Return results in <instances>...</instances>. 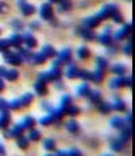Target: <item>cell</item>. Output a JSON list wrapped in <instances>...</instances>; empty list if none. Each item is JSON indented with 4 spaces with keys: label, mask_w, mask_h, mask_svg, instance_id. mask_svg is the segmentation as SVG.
<instances>
[{
    "label": "cell",
    "mask_w": 135,
    "mask_h": 156,
    "mask_svg": "<svg viewBox=\"0 0 135 156\" xmlns=\"http://www.w3.org/2000/svg\"><path fill=\"white\" fill-rule=\"evenodd\" d=\"M79 31V34L81 35V37H84L85 40H93L95 38V34H93V31H91V29L89 27H81L77 30Z\"/></svg>",
    "instance_id": "cell-19"
},
{
    "label": "cell",
    "mask_w": 135,
    "mask_h": 156,
    "mask_svg": "<svg viewBox=\"0 0 135 156\" xmlns=\"http://www.w3.org/2000/svg\"><path fill=\"white\" fill-rule=\"evenodd\" d=\"M8 48H10V42H8V40H0V50H2V52L8 50Z\"/></svg>",
    "instance_id": "cell-45"
},
{
    "label": "cell",
    "mask_w": 135,
    "mask_h": 156,
    "mask_svg": "<svg viewBox=\"0 0 135 156\" xmlns=\"http://www.w3.org/2000/svg\"><path fill=\"white\" fill-rule=\"evenodd\" d=\"M10 122H11L10 113H8L7 110H5V112H2V114H0V129H3V130H7Z\"/></svg>",
    "instance_id": "cell-7"
},
{
    "label": "cell",
    "mask_w": 135,
    "mask_h": 156,
    "mask_svg": "<svg viewBox=\"0 0 135 156\" xmlns=\"http://www.w3.org/2000/svg\"><path fill=\"white\" fill-rule=\"evenodd\" d=\"M39 122H41V125H43V126H46V125H50L53 122V117L50 115V114H47V115L42 117Z\"/></svg>",
    "instance_id": "cell-44"
},
{
    "label": "cell",
    "mask_w": 135,
    "mask_h": 156,
    "mask_svg": "<svg viewBox=\"0 0 135 156\" xmlns=\"http://www.w3.org/2000/svg\"><path fill=\"white\" fill-rule=\"evenodd\" d=\"M115 12H118V7L115 4H110V5H106L103 10H100V12L97 15L101 18V19H107V18H111Z\"/></svg>",
    "instance_id": "cell-4"
},
{
    "label": "cell",
    "mask_w": 135,
    "mask_h": 156,
    "mask_svg": "<svg viewBox=\"0 0 135 156\" xmlns=\"http://www.w3.org/2000/svg\"><path fill=\"white\" fill-rule=\"evenodd\" d=\"M5 72H7V69H5L4 67H2V65H0V77L5 76Z\"/></svg>",
    "instance_id": "cell-56"
},
{
    "label": "cell",
    "mask_w": 135,
    "mask_h": 156,
    "mask_svg": "<svg viewBox=\"0 0 135 156\" xmlns=\"http://www.w3.org/2000/svg\"><path fill=\"white\" fill-rule=\"evenodd\" d=\"M11 26H12L14 29H16V30L22 29V23H20V20H18V19H14L12 22H11Z\"/></svg>",
    "instance_id": "cell-49"
},
{
    "label": "cell",
    "mask_w": 135,
    "mask_h": 156,
    "mask_svg": "<svg viewBox=\"0 0 135 156\" xmlns=\"http://www.w3.org/2000/svg\"><path fill=\"white\" fill-rule=\"evenodd\" d=\"M110 124H111V126L115 129H122L126 126V121L123 118H120V117H112Z\"/></svg>",
    "instance_id": "cell-14"
},
{
    "label": "cell",
    "mask_w": 135,
    "mask_h": 156,
    "mask_svg": "<svg viewBox=\"0 0 135 156\" xmlns=\"http://www.w3.org/2000/svg\"><path fill=\"white\" fill-rule=\"evenodd\" d=\"M50 2H52V3H59L61 0H50Z\"/></svg>",
    "instance_id": "cell-60"
},
{
    "label": "cell",
    "mask_w": 135,
    "mask_h": 156,
    "mask_svg": "<svg viewBox=\"0 0 135 156\" xmlns=\"http://www.w3.org/2000/svg\"><path fill=\"white\" fill-rule=\"evenodd\" d=\"M7 10H8V5L5 4V3L0 2V14H3V12H7Z\"/></svg>",
    "instance_id": "cell-51"
},
{
    "label": "cell",
    "mask_w": 135,
    "mask_h": 156,
    "mask_svg": "<svg viewBox=\"0 0 135 156\" xmlns=\"http://www.w3.org/2000/svg\"><path fill=\"white\" fill-rule=\"evenodd\" d=\"M66 129L69 133L72 134H79L80 133V125L77 121H74V119H69L66 122Z\"/></svg>",
    "instance_id": "cell-10"
},
{
    "label": "cell",
    "mask_w": 135,
    "mask_h": 156,
    "mask_svg": "<svg viewBox=\"0 0 135 156\" xmlns=\"http://www.w3.org/2000/svg\"><path fill=\"white\" fill-rule=\"evenodd\" d=\"M18 55L20 56V58L26 60V61H30V60H31V57H32V53L30 52L29 49H22V48L18 50Z\"/></svg>",
    "instance_id": "cell-28"
},
{
    "label": "cell",
    "mask_w": 135,
    "mask_h": 156,
    "mask_svg": "<svg viewBox=\"0 0 135 156\" xmlns=\"http://www.w3.org/2000/svg\"><path fill=\"white\" fill-rule=\"evenodd\" d=\"M104 156H112V155H104Z\"/></svg>",
    "instance_id": "cell-61"
},
{
    "label": "cell",
    "mask_w": 135,
    "mask_h": 156,
    "mask_svg": "<svg viewBox=\"0 0 135 156\" xmlns=\"http://www.w3.org/2000/svg\"><path fill=\"white\" fill-rule=\"evenodd\" d=\"M128 141L126 139H123V137H119V139H112L111 140V148L113 149V151L116 152H120L123 148H124V145L127 144Z\"/></svg>",
    "instance_id": "cell-5"
},
{
    "label": "cell",
    "mask_w": 135,
    "mask_h": 156,
    "mask_svg": "<svg viewBox=\"0 0 135 156\" xmlns=\"http://www.w3.org/2000/svg\"><path fill=\"white\" fill-rule=\"evenodd\" d=\"M0 33H2V30H0Z\"/></svg>",
    "instance_id": "cell-63"
},
{
    "label": "cell",
    "mask_w": 135,
    "mask_h": 156,
    "mask_svg": "<svg viewBox=\"0 0 135 156\" xmlns=\"http://www.w3.org/2000/svg\"><path fill=\"white\" fill-rule=\"evenodd\" d=\"M38 26H39L38 23H31V27H32V29H34V27H38Z\"/></svg>",
    "instance_id": "cell-59"
},
{
    "label": "cell",
    "mask_w": 135,
    "mask_h": 156,
    "mask_svg": "<svg viewBox=\"0 0 135 156\" xmlns=\"http://www.w3.org/2000/svg\"><path fill=\"white\" fill-rule=\"evenodd\" d=\"M41 139V133L38 130H34V129H31V132H30V136H29V140H32V141H38V140Z\"/></svg>",
    "instance_id": "cell-43"
},
{
    "label": "cell",
    "mask_w": 135,
    "mask_h": 156,
    "mask_svg": "<svg viewBox=\"0 0 135 156\" xmlns=\"http://www.w3.org/2000/svg\"><path fill=\"white\" fill-rule=\"evenodd\" d=\"M79 113H80V109L77 106H73V105H70L66 109V114H69L70 117H76Z\"/></svg>",
    "instance_id": "cell-39"
},
{
    "label": "cell",
    "mask_w": 135,
    "mask_h": 156,
    "mask_svg": "<svg viewBox=\"0 0 135 156\" xmlns=\"http://www.w3.org/2000/svg\"><path fill=\"white\" fill-rule=\"evenodd\" d=\"M58 58L62 61V64H68V62H70V60H72L70 49H62L61 52L58 53Z\"/></svg>",
    "instance_id": "cell-11"
},
{
    "label": "cell",
    "mask_w": 135,
    "mask_h": 156,
    "mask_svg": "<svg viewBox=\"0 0 135 156\" xmlns=\"http://www.w3.org/2000/svg\"><path fill=\"white\" fill-rule=\"evenodd\" d=\"M18 76H19V72H18L16 69H10V71L5 72V76L4 77L7 80H10V82H14V80L18 79Z\"/></svg>",
    "instance_id": "cell-34"
},
{
    "label": "cell",
    "mask_w": 135,
    "mask_h": 156,
    "mask_svg": "<svg viewBox=\"0 0 135 156\" xmlns=\"http://www.w3.org/2000/svg\"><path fill=\"white\" fill-rule=\"evenodd\" d=\"M42 109H45V110H47V112H49V113H52L53 107L50 106L49 103H45V102H43V103H42Z\"/></svg>",
    "instance_id": "cell-53"
},
{
    "label": "cell",
    "mask_w": 135,
    "mask_h": 156,
    "mask_svg": "<svg viewBox=\"0 0 135 156\" xmlns=\"http://www.w3.org/2000/svg\"><path fill=\"white\" fill-rule=\"evenodd\" d=\"M8 109H10V106H8V102L4 101L3 98H0V110H2V112H5V110H8Z\"/></svg>",
    "instance_id": "cell-46"
},
{
    "label": "cell",
    "mask_w": 135,
    "mask_h": 156,
    "mask_svg": "<svg viewBox=\"0 0 135 156\" xmlns=\"http://www.w3.org/2000/svg\"><path fill=\"white\" fill-rule=\"evenodd\" d=\"M72 8V3L68 2V0H61L59 2V10L61 11H68Z\"/></svg>",
    "instance_id": "cell-41"
},
{
    "label": "cell",
    "mask_w": 135,
    "mask_h": 156,
    "mask_svg": "<svg viewBox=\"0 0 135 156\" xmlns=\"http://www.w3.org/2000/svg\"><path fill=\"white\" fill-rule=\"evenodd\" d=\"M8 106H10V109H12V110H18L22 107V103H20V99H14V101L8 102Z\"/></svg>",
    "instance_id": "cell-42"
},
{
    "label": "cell",
    "mask_w": 135,
    "mask_h": 156,
    "mask_svg": "<svg viewBox=\"0 0 135 156\" xmlns=\"http://www.w3.org/2000/svg\"><path fill=\"white\" fill-rule=\"evenodd\" d=\"M126 121H127L128 124H133V122H134V115H133V113L128 114V115H127V119H126Z\"/></svg>",
    "instance_id": "cell-54"
},
{
    "label": "cell",
    "mask_w": 135,
    "mask_h": 156,
    "mask_svg": "<svg viewBox=\"0 0 135 156\" xmlns=\"http://www.w3.org/2000/svg\"><path fill=\"white\" fill-rule=\"evenodd\" d=\"M88 97H89V101L92 102V103H99V102L101 101V94L100 91H89L88 92Z\"/></svg>",
    "instance_id": "cell-26"
},
{
    "label": "cell",
    "mask_w": 135,
    "mask_h": 156,
    "mask_svg": "<svg viewBox=\"0 0 135 156\" xmlns=\"http://www.w3.org/2000/svg\"><path fill=\"white\" fill-rule=\"evenodd\" d=\"M122 130V134H120V137H123V139H126L128 141V140L131 139V136H133V126H127V128H122L120 129Z\"/></svg>",
    "instance_id": "cell-32"
},
{
    "label": "cell",
    "mask_w": 135,
    "mask_h": 156,
    "mask_svg": "<svg viewBox=\"0 0 135 156\" xmlns=\"http://www.w3.org/2000/svg\"><path fill=\"white\" fill-rule=\"evenodd\" d=\"M47 57L43 55L42 52L39 53H32V57H31V61L34 62V64H43L45 61H46Z\"/></svg>",
    "instance_id": "cell-21"
},
{
    "label": "cell",
    "mask_w": 135,
    "mask_h": 156,
    "mask_svg": "<svg viewBox=\"0 0 135 156\" xmlns=\"http://www.w3.org/2000/svg\"><path fill=\"white\" fill-rule=\"evenodd\" d=\"M45 156H52V155H45Z\"/></svg>",
    "instance_id": "cell-62"
},
{
    "label": "cell",
    "mask_w": 135,
    "mask_h": 156,
    "mask_svg": "<svg viewBox=\"0 0 135 156\" xmlns=\"http://www.w3.org/2000/svg\"><path fill=\"white\" fill-rule=\"evenodd\" d=\"M124 52H126V55H131L133 53V41H130L127 44V46L124 48Z\"/></svg>",
    "instance_id": "cell-50"
},
{
    "label": "cell",
    "mask_w": 135,
    "mask_h": 156,
    "mask_svg": "<svg viewBox=\"0 0 135 156\" xmlns=\"http://www.w3.org/2000/svg\"><path fill=\"white\" fill-rule=\"evenodd\" d=\"M43 148L46 149V151H54V148H56V143H54V140L46 139L43 141Z\"/></svg>",
    "instance_id": "cell-36"
},
{
    "label": "cell",
    "mask_w": 135,
    "mask_h": 156,
    "mask_svg": "<svg viewBox=\"0 0 135 156\" xmlns=\"http://www.w3.org/2000/svg\"><path fill=\"white\" fill-rule=\"evenodd\" d=\"M8 42H10V46L19 48L20 45H22V42H23V37L20 34H12L10 37V40H8Z\"/></svg>",
    "instance_id": "cell-15"
},
{
    "label": "cell",
    "mask_w": 135,
    "mask_h": 156,
    "mask_svg": "<svg viewBox=\"0 0 135 156\" xmlns=\"http://www.w3.org/2000/svg\"><path fill=\"white\" fill-rule=\"evenodd\" d=\"M61 67H56V65H53V68L50 71L47 72H42L39 75V79L43 80V82H56V80H58L59 77H61Z\"/></svg>",
    "instance_id": "cell-1"
},
{
    "label": "cell",
    "mask_w": 135,
    "mask_h": 156,
    "mask_svg": "<svg viewBox=\"0 0 135 156\" xmlns=\"http://www.w3.org/2000/svg\"><path fill=\"white\" fill-rule=\"evenodd\" d=\"M104 77V71L103 69H96L95 72H92V76H91V80L93 83H100Z\"/></svg>",
    "instance_id": "cell-24"
},
{
    "label": "cell",
    "mask_w": 135,
    "mask_h": 156,
    "mask_svg": "<svg viewBox=\"0 0 135 156\" xmlns=\"http://www.w3.org/2000/svg\"><path fill=\"white\" fill-rule=\"evenodd\" d=\"M110 87L113 90L120 88V87H126V77L124 76H118L110 82Z\"/></svg>",
    "instance_id": "cell-9"
},
{
    "label": "cell",
    "mask_w": 135,
    "mask_h": 156,
    "mask_svg": "<svg viewBox=\"0 0 135 156\" xmlns=\"http://www.w3.org/2000/svg\"><path fill=\"white\" fill-rule=\"evenodd\" d=\"M96 64H97V69H106L107 68V60L104 57H97L96 58Z\"/></svg>",
    "instance_id": "cell-38"
},
{
    "label": "cell",
    "mask_w": 135,
    "mask_h": 156,
    "mask_svg": "<svg viewBox=\"0 0 135 156\" xmlns=\"http://www.w3.org/2000/svg\"><path fill=\"white\" fill-rule=\"evenodd\" d=\"M3 90H4V82H3V80L0 79V92H2Z\"/></svg>",
    "instance_id": "cell-58"
},
{
    "label": "cell",
    "mask_w": 135,
    "mask_h": 156,
    "mask_svg": "<svg viewBox=\"0 0 135 156\" xmlns=\"http://www.w3.org/2000/svg\"><path fill=\"white\" fill-rule=\"evenodd\" d=\"M34 88H35V92H37L38 95H46L47 94L46 82H43V80H41V79H38L37 82H35Z\"/></svg>",
    "instance_id": "cell-8"
},
{
    "label": "cell",
    "mask_w": 135,
    "mask_h": 156,
    "mask_svg": "<svg viewBox=\"0 0 135 156\" xmlns=\"http://www.w3.org/2000/svg\"><path fill=\"white\" fill-rule=\"evenodd\" d=\"M16 144H18V147H19L20 149H27L29 148V141L30 140L29 139H26V137H23V136H19V137H16Z\"/></svg>",
    "instance_id": "cell-30"
},
{
    "label": "cell",
    "mask_w": 135,
    "mask_h": 156,
    "mask_svg": "<svg viewBox=\"0 0 135 156\" xmlns=\"http://www.w3.org/2000/svg\"><path fill=\"white\" fill-rule=\"evenodd\" d=\"M91 76H92V72L89 71H84V69H79V75H77V77H80V79L83 80H91Z\"/></svg>",
    "instance_id": "cell-37"
},
{
    "label": "cell",
    "mask_w": 135,
    "mask_h": 156,
    "mask_svg": "<svg viewBox=\"0 0 135 156\" xmlns=\"http://www.w3.org/2000/svg\"><path fill=\"white\" fill-rule=\"evenodd\" d=\"M99 40H100V42L103 44V45H112L113 42H112V37H111V34L108 33V30H106V31L103 33V34L99 37Z\"/></svg>",
    "instance_id": "cell-22"
},
{
    "label": "cell",
    "mask_w": 135,
    "mask_h": 156,
    "mask_svg": "<svg viewBox=\"0 0 135 156\" xmlns=\"http://www.w3.org/2000/svg\"><path fill=\"white\" fill-rule=\"evenodd\" d=\"M23 132H25V128H23L20 124H16V125H14V126L11 128L8 132H5L4 136L7 137V139H12V137H15V139H16V137L22 136Z\"/></svg>",
    "instance_id": "cell-3"
},
{
    "label": "cell",
    "mask_w": 135,
    "mask_h": 156,
    "mask_svg": "<svg viewBox=\"0 0 135 156\" xmlns=\"http://www.w3.org/2000/svg\"><path fill=\"white\" fill-rule=\"evenodd\" d=\"M112 109H115L116 112H124V110H126V102L122 101L120 98L116 97L115 102L112 103Z\"/></svg>",
    "instance_id": "cell-20"
},
{
    "label": "cell",
    "mask_w": 135,
    "mask_h": 156,
    "mask_svg": "<svg viewBox=\"0 0 135 156\" xmlns=\"http://www.w3.org/2000/svg\"><path fill=\"white\" fill-rule=\"evenodd\" d=\"M3 56H4V60L11 65H20L23 62V60L20 58V56L18 53L10 52V50H4L3 52Z\"/></svg>",
    "instance_id": "cell-2"
},
{
    "label": "cell",
    "mask_w": 135,
    "mask_h": 156,
    "mask_svg": "<svg viewBox=\"0 0 135 156\" xmlns=\"http://www.w3.org/2000/svg\"><path fill=\"white\" fill-rule=\"evenodd\" d=\"M66 156H83L80 149H70V151L66 154Z\"/></svg>",
    "instance_id": "cell-48"
},
{
    "label": "cell",
    "mask_w": 135,
    "mask_h": 156,
    "mask_svg": "<svg viewBox=\"0 0 135 156\" xmlns=\"http://www.w3.org/2000/svg\"><path fill=\"white\" fill-rule=\"evenodd\" d=\"M96 106H97V110L100 112L101 114H108L112 110V105L111 103H107V102H99V103H96Z\"/></svg>",
    "instance_id": "cell-17"
},
{
    "label": "cell",
    "mask_w": 135,
    "mask_h": 156,
    "mask_svg": "<svg viewBox=\"0 0 135 156\" xmlns=\"http://www.w3.org/2000/svg\"><path fill=\"white\" fill-rule=\"evenodd\" d=\"M20 8H22V14L25 15V16H29V15L34 14L35 12V7L31 4H27V3H25V4L20 5Z\"/></svg>",
    "instance_id": "cell-25"
},
{
    "label": "cell",
    "mask_w": 135,
    "mask_h": 156,
    "mask_svg": "<svg viewBox=\"0 0 135 156\" xmlns=\"http://www.w3.org/2000/svg\"><path fill=\"white\" fill-rule=\"evenodd\" d=\"M0 156H5V148L2 143H0Z\"/></svg>",
    "instance_id": "cell-55"
},
{
    "label": "cell",
    "mask_w": 135,
    "mask_h": 156,
    "mask_svg": "<svg viewBox=\"0 0 135 156\" xmlns=\"http://www.w3.org/2000/svg\"><path fill=\"white\" fill-rule=\"evenodd\" d=\"M20 125L25 128V130H26V129H32V128L35 126V118H32V117L27 115V117H25V118L22 119Z\"/></svg>",
    "instance_id": "cell-18"
},
{
    "label": "cell",
    "mask_w": 135,
    "mask_h": 156,
    "mask_svg": "<svg viewBox=\"0 0 135 156\" xmlns=\"http://www.w3.org/2000/svg\"><path fill=\"white\" fill-rule=\"evenodd\" d=\"M42 53H43L46 57H54L57 55L56 49H54L53 46H50V45H45L43 49H42Z\"/></svg>",
    "instance_id": "cell-29"
},
{
    "label": "cell",
    "mask_w": 135,
    "mask_h": 156,
    "mask_svg": "<svg viewBox=\"0 0 135 156\" xmlns=\"http://www.w3.org/2000/svg\"><path fill=\"white\" fill-rule=\"evenodd\" d=\"M41 16L46 20L53 18V8L49 3H45V4L41 5Z\"/></svg>",
    "instance_id": "cell-6"
},
{
    "label": "cell",
    "mask_w": 135,
    "mask_h": 156,
    "mask_svg": "<svg viewBox=\"0 0 135 156\" xmlns=\"http://www.w3.org/2000/svg\"><path fill=\"white\" fill-rule=\"evenodd\" d=\"M101 18L99 16V15H95V16H92V18H88V19L85 20V25H86V27H89V29H93L96 27V26H99L100 25V22H101Z\"/></svg>",
    "instance_id": "cell-13"
},
{
    "label": "cell",
    "mask_w": 135,
    "mask_h": 156,
    "mask_svg": "<svg viewBox=\"0 0 135 156\" xmlns=\"http://www.w3.org/2000/svg\"><path fill=\"white\" fill-rule=\"evenodd\" d=\"M111 71H112L115 75H118V76H123V75L126 73V67L122 65V64H118V65H115V67L111 68Z\"/></svg>",
    "instance_id": "cell-35"
},
{
    "label": "cell",
    "mask_w": 135,
    "mask_h": 156,
    "mask_svg": "<svg viewBox=\"0 0 135 156\" xmlns=\"http://www.w3.org/2000/svg\"><path fill=\"white\" fill-rule=\"evenodd\" d=\"M134 79L133 77H126V87H133Z\"/></svg>",
    "instance_id": "cell-52"
},
{
    "label": "cell",
    "mask_w": 135,
    "mask_h": 156,
    "mask_svg": "<svg viewBox=\"0 0 135 156\" xmlns=\"http://www.w3.org/2000/svg\"><path fill=\"white\" fill-rule=\"evenodd\" d=\"M111 18H112V19L115 20L116 23H123V16H122L120 14H119V11H118V12H115V14H113Z\"/></svg>",
    "instance_id": "cell-47"
},
{
    "label": "cell",
    "mask_w": 135,
    "mask_h": 156,
    "mask_svg": "<svg viewBox=\"0 0 135 156\" xmlns=\"http://www.w3.org/2000/svg\"><path fill=\"white\" fill-rule=\"evenodd\" d=\"M77 75H79V69L74 65H69L66 68V76L69 79H74V77H77Z\"/></svg>",
    "instance_id": "cell-33"
},
{
    "label": "cell",
    "mask_w": 135,
    "mask_h": 156,
    "mask_svg": "<svg viewBox=\"0 0 135 156\" xmlns=\"http://www.w3.org/2000/svg\"><path fill=\"white\" fill-rule=\"evenodd\" d=\"M72 105V98L69 97V95H64V97L61 98V103H59V106H62V107H68Z\"/></svg>",
    "instance_id": "cell-40"
},
{
    "label": "cell",
    "mask_w": 135,
    "mask_h": 156,
    "mask_svg": "<svg viewBox=\"0 0 135 156\" xmlns=\"http://www.w3.org/2000/svg\"><path fill=\"white\" fill-rule=\"evenodd\" d=\"M89 91H91V90H89V86L86 84V83H83V84H80L76 88V94L79 95V97H85V95H88Z\"/></svg>",
    "instance_id": "cell-23"
},
{
    "label": "cell",
    "mask_w": 135,
    "mask_h": 156,
    "mask_svg": "<svg viewBox=\"0 0 135 156\" xmlns=\"http://www.w3.org/2000/svg\"><path fill=\"white\" fill-rule=\"evenodd\" d=\"M131 30H133V26H131V25H126L124 27L120 29L118 33H116L115 38H116V40H123V38H126L128 34H130Z\"/></svg>",
    "instance_id": "cell-12"
},
{
    "label": "cell",
    "mask_w": 135,
    "mask_h": 156,
    "mask_svg": "<svg viewBox=\"0 0 135 156\" xmlns=\"http://www.w3.org/2000/svg\"><path fill=\"white\" fill-rule=\"evenodd\" d=\"M22 37H23V42H25L29 48H35L37 46V40L32 37L31 33H26V34L22 35Z\"/></svg>",
    "instance_id": "cell-16"
},
{
    "label": "cell",
    "mask_w": 135,
    "mask_h": 156,
    "mask_svg": "<svg viewBox=\"0 0 135 156\" xmlns=\"http://www.w3.org/2000/svg\"><path fill=\"white\" fill-rule=\"evenodd\" d=\"M32 99H34L32 94H30V92H27V94H25L22 98H20V103H22V107L29 106V105L32 102Z\"/></svg>",
    "instance_id": "cell-31"
},
{
    "label": "cell",
    "mask_w": 135,
    "mask_h": 156,
    "mask_svg": "<svg viewBox=\"0 0 135 156\" xmlns=\"http://www.w3.org/2000/svg\"><path fill=\"white\" fill-rule=\"evenodd\" d=\"M77 56H79V58H81V60H85L91 56V52H89L88 48L81 46V48H79V50H77Z\"/></svg>",
    "instance_id": "cell-27"
},
{
    "label": "cell",
    "mask_w": 135,
    "mask_h": 156,
    "mask_svg": "<svg viewBox=\"0 0 135 156\" xmlns=\"http://www.w3.org/2000/svg\"><path fill=\"white\" fill-rule=\"evenodd\" d=\"M68 152H65V151H57V156H66Z\"/></svg>",
    "instance_id": "cell-57"
}]
</instances>
